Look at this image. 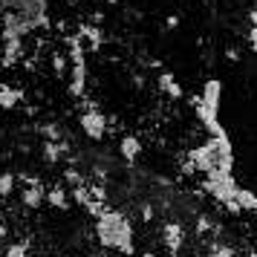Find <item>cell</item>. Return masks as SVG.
Returning a JSON list of instances; mask_svg holds the SVG:
<instances>
[{
	"mask_svg": "<svg viewBox=\"0 0 257 257\" xmlns=\"http://www.w3.org/2000/svg\"><path fill=\"white\" fill-rule=\"evenodd\" d=\"M81 130H84L87 139L101 142L104 139V133H107V118L101 116L98 110H87V113L81 116Z\"/></svg>",
	"mask_w": 257,
	"mask_h": 257,
	"instance_id": "3957f363",
	"label": "cell"
},
{
	"mask_svg": "<svg viewBox=\"0 0 257 257\" xmlns=\"http://www.w3.org/2000/svg\"><path fill=\"white\" fill-rule=\"evenodd\" d=\"M47 202L52 205V208L67 211V208H70V197H67V188H64V185H52V188L47 191Z\"/></svg>",
	"mask_w": 257,
	"mask_h": 257,
	"instance_id": "5b68a950",
	"label": "cell"
},
{
	"mask_svg": "<svg viewBox=\"0 0 257 257\" xmlns=\"http://www.w3.org/2000/svg\"><path fill=\"white\" fill-rule=\"evenodd\" d=\"M21 101V90H12V87H0V107H15Z\"/></svg>",
	"mask_w": 257,
	"mask_h": 257,
	"instance_id": "8992f818",
	"label": "cell"
},
{
	"mask_svg": "<svg viewBox=\"0 0 257 257\" xmlns=\"http://www.w3.org/2000/svg\"><path fill=\"white\" fill-rule=\"evenodd\" d=\"M6 234H9V228H6V222H0V240H6Z\"/></svg>",
	"mask_w": 257,
	"mask_h": 257,
	"instance_id": "9c48e42d",
	"label": "cell"
},
{
	"mask_svg": "<svg viewBox=\"0 0 257 257\" xmlns=\"http://www.w3.org/2000/svg\"><path fill=\"white\" fill-rule=\"evenodd\" d=\"M188 240V231H185V222L171 217V220L162 222V245L171 251V254H179L182 251V245Z\"/></svg>",
	"mask_w": 257,
	"mask_h": 257,
	"instance_id": "7a4b0ae2",
	"label": "cell"
},
{
	"mask_svg": "<svg viewBox=\"0 0 257 257\" xmlns=\"http://www.w3.org/2000/svg\"><path fill=\"white\" fill-rule=\"evenodd\" d=\"M6 257H29V243L21 240V243H9L6 245Z\"/></svg>",
	"mask_w": 257,
	"mask_h": 257,
	"instance_id": "ba28073f",
	"label": "cell"
},
{
	"mask_svg": "<svg viewBox=\"0 0 257 257\" xmlns=\"http://www.w3.org/2000/svg\"><path fill=\"white\" fill-rule=\"evenodd\" d=\"M142 153V142L136 136H124V139L118 142V156L124 159V162H136V156Z\"/></svg>",
	"mask_w": 257,
	"mask_h": 257,
	"instance_id": "277c9868",
	"label": "cell"
},
{
	"mask_svg": "<svg viewBox=\"0 0 257 257\" xmlns=\"http://www.w3.org/2000/svg\"><path fill=\"white\" fill-rule=\"evenodd\" d=\"M208 257H217V254H211V251H208Z\"/></svg>",
	"mask_w": 257,
	"mask_h": 257,
	"instance_id": "8fae6325",
	"label": "cell"
},
{
	"mask_svg": "<svg viewBox=\"0 0 257 257\" xmlns=\"http://www.w3.org/2000/svg\"><path fill=\"white\" fill-rule=\"evenodd\" d=\"M15 182H18L15 174H9V171H6V174H0V197H3V199L15 194Z\"/></svg>",
	"mask_w": 257,
	"mask_h": 257,
	"instance_id": "52a82bcc",
	"label": "cell"
},
{
	"mask_svg": "<svg viewBox=\"0 0 257 257\" xmlns=\"http://www.w3.org/2000/svg\"><path fill=\"white\" fill-rule=\"evenodd\" d=\"M142 257H156V254H153V251H145V254H142Z\"/></svg>",
	"mask_w": 257,
	"mask_h": 257,
	"instance_id": "30bf717a",
	"label": "cell"
},
{
	"mask_svg": "<svg viewBox=\"0 0 257 257\" xmlns=\"http://www.w3.org/2000/svg\"><path fill=\"white\" fill-rule=\"evenodd\" d=\"M95 237L98 243L110 248V251H118V254H136V243H133V225H130L127 214L124 211H113L104 208L98 217H95Z\"/></svg>",
	"mask_w": 257,
	"mask_h": 257,
	"instance_id": "6da1fadb",
	"label": "cell"
}]
</instances>
